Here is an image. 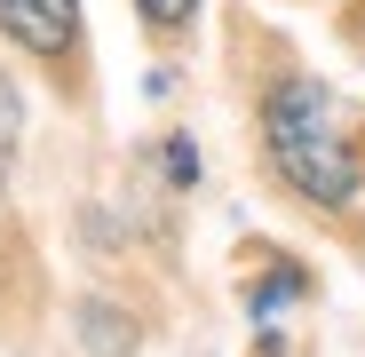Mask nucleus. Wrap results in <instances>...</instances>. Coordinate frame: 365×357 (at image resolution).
<instances>
[{
	"label": "nucleus",
	"mask_w": 365,
	"mask_h": 357,
	"mask_svg": "<svg viewBox=\"0 0 365 357\" xmlns=\"http://www.w3.org/2000/svg\"><path fill=\"white\" fill-rule=\"evenodd\" d=\"M135 9H143V16L159 24V32H182V24L199 16V0H135Z\"/></svg>",
	"instance_id": "423d86ee"
},
{
	"label": "nucleus",
	"mask_w": 365,
	"mask_h": 357,
	"mask_svg": "<svg viewBox=\"0 0 365 357\" xmlns=\"http://www.w3.org/2000/svg\"><path fill=\"white\" fill-rule=\"evenodd\" d=\"M16 119H24L16 111V88L0 80V191H9V159H16Z\"/></svg>",
	"instance_id": "39448f33"
},
{
	"label": "nucleus",
	"mask_w": 365,
	"mask_h": 357,
	"mask_svg": "<svg viewBox=\"0 0 365 357\" xmlns=\"http://www.w3.org/2000/svg\"><path fill=\"white\" fill-rule=\"evenodd\" d=\"M80 341L96 357H135V318H119L111 302H80Z\"/></svg>",
	"instance_id": "7ed1b4c3"
},
{
	"label": "nucleus",
	"mask_w": 365,
	"mask_h": 357,
	"mask_svg": "<svg viewBox=\"0 0 365 357\" xmlns=\"http://www.w3.org/2000/svg\"><path fill=\"white\" fill-rule=\"evenodd\" d=\"M167 175H175V183H199V151H191V135H167Z\"/></svg>",
	"instance_id": "0eeeda50"
},
{
	"label": "nucleus",
	"mask_w": 365,
	"mask_h": 357,
	"mask_svg": "<svg viewBox=\"0 0 365 357\" xmlns=\"http://www.w3.org/2000/svg\"><path fill=\"white\" fill-rule=\"evenodd\" d=\"M294 294H302V270H270V278L255 286V302H247V310H255V318H270V310H286V302H294Z\"/></svg>",
	"instance_id": "20e7f679"
},
{
	"label": "nucleus",
	"mask_w": 365,
	"mask_h": 357,
	"mask_svg": "<svg viewBox=\"0 0 365 357\" xmlns=\"http://www.w3.org/2000/svg\"><path fill=\"white\" fill-rule=\"evenodd\" d=\"M262 143H270V167L310 199V207H349L365 167L349 151V135L334 128V95L318 80H278L270 103H262Z\"/></svg>",
	"instance_id": "f257e3e1"
},
{
	"label": "nucleus",
	"mask_w": 365,
	"mask_h": 357,
	"mask_svg": "<svg viewBox=\"0 0 365 357\" xmlns=\"http://www.w3.org/2000/svg\"><path fill=\"white\" fill-rule=\"evenodd\" d=\"M0 32L32 56H64L80 40V0H0Z\"/></svg>",
	"instance_id": "f03ea898"
}]
</instances>
